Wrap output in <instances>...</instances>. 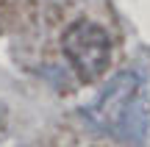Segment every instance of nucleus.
<instances>
[{
  "label": "nucleus",
  "instance_id": "nucleus-2",
  "mask_svg": "<svg viewBox=\"0 0 150 147\" xmlns=\"http://www.w3.org/2000/svg\"><path fill=\"white\" fill-rule=\"evenodd\" d=\"M61 50L83 83L100 81L111 64V39L92 20H75L61 36Z\"/></svg>",
  "mask_w": 150,
  "mask_h": 147
},
{
  "label": "nucleus",
  "instance_id": "nucleus-1",
  "mask_svg": "<svg viewBox=\"0 0 150 147\" xmlns=\"http://www.w3.org/2000/svg\"><path fill=\"white\" fill-rule=\"evenodd\" d=\"M89 117L103 133L125 144H142L150 131V92L142 75L120 72L97 94Z\"/></svg>",
  "mask_w": 150,
  "mask_h": 147
}]
</instances>
